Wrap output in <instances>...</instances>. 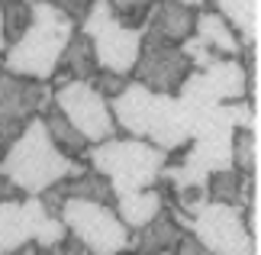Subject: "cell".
<instances>
[{"label": "cell", "instance_id": "1", "mask_svg": "<svg viewBox=\"0 0 261 255\" xmlns=\"http://www.w3.org/2000/svg\"><path fill=\"white\" fill-rule=\"evenodd\" d=\"M74 29L77 23L68 19L62 10H55L45 0H33V26L23 33L19 42H13L0 55V68L7 75L26 78V81H45L48 84Z\"/></svg>", "mask_w": 261, "mask_h": 255}, {"label": "cell", "instance_id": "2", "mask_svg": "<svg viewBox=\"0 0 261 255\" xmlns=\"http://www.w3.org/2000/svg\"><path fill=\"white\" fill-rule=\"evenodd\" d=\"M71 165L74 161L65 158L52 146L42 117H33L26 129L13 139V146L7 149L4 161H0V175L16 188L19 197H39L52 184L71 175Z\"/></svg>", "mask_w": 261, "mask_h": 255}, {"label": "cell", "instance_id": "3", "mask_svg": "<svg viewBox=\"0 0 261 255\" xmlns=\"http://www.w3.org/2000/svg\"><path fill=\"white\" fill-rule=\"evenodd\" d=\"M84 161L97 175L110 181L116 197L133 191H145L158 184V171L165 165V152L155 149L145 139H129V136H113L107 142L87 149Z\"/></svg>", "mask_w": 261, "mask_h": 255}, {"label": "cell", "instance_id": "4", "mask_svg": "<svg viewBox=\"0 0 261 255\" xmlns=\"http://www.w3.org/2000/svg\"><path fill=\"white\" fill-rule=\"evenodd\" d=\"M62 226L68 236H74L81 246H87L94 255H119L129 249L133 233L123 226L113 207L90 200H65L62 213H58Z\"/></svg>", "mask_w": 261, "mask_h": 255}, {"label": "cell", "instance_id": "5", "mask_svg": "<svg viewBox=\"0 0 261 255\" xmlns=\"http://www.w3.org/2000/svg\"><path fill=\"white\" fill-rule=\"evenodd\" d=\"M190 71H194V65L180 52V45L162 42V39L142 33V49H139V58L129 71V78L155 97H177Z\"/></svg>", "mask_w": 261, "mask_h": 255}, {"label": "cell", "instance_id": "6", "mask_svg": "<svg viewBox=\"0 0 261 255\" xmlns=\"http://www.w3.org/2000/svg\"><path fill=\"white\" fill-rule=\"evenodd\" d=\"M48 104H52V87L45 81H26L0 68V161L26 123L33 117H42Z\"/></svg>", "mask_w": 261, "mask_h": 255}, {"label": "cell", "instance_id": "7", "mask_svg": "<svg viewBox=\"0 0 261 255\" xmlns=\"http://www.w3.org/2000/svg\"><path fill=\"white\" fill-rule=\"evenodd\" d=\"M210 255H258V242L245 229L242 210L223 203H203L190 220V233Z\"/></svg>", "mask_w": 261, "mask_h": 255}, {"label": "cell", "instance_id": "8", "mask_svg": "<svg viewBox=\"0 0 261 255\" xmlns=\"http://www.w3.org/2000/svg\"><path fill=\"white\" fill-rule=\"evenodd\" d=\"M52 104L87 139V146H97V142H107V139L116 136V123L110 117V104L87 81H71V84L52 90Z\"/></svg>", "mask_w": 261, "mask_h": 255}, {"label": "cell", "instance_id": "9", "mask_svg": "<svg viewBox=\"0 0 261 255\" xmlns=\"http://www.w3.org/2000/svg\"><path fill=\"white\" fill-rule=\"evenodd\" d=\"M145 142H152L162 152H174L190 142V117L177 104V97H155L152 100V117H148Z\"/></svg>", "mask_w": 261, "mask_h": 255}, {"label": "cell", "instance_id": "10", "mask_svg": "<svg viewBox=\"0 0 261 255\" xmlns=\"http://www.w3.org/2000/svg\"><path fill=\"white\" fill-rule=\"evenodd\" d=\"M206 87L213 90L216 104H239V100H252L258 107V81H248V71L242 68L239 58H216L210 68L200 71Z\"/></svg>", "mask_w": 261, "mask_h": 255}, {"label": "cell", "instance_id": "11", "mask_svg": "<svg viewBox=\"0 0 261 255\" xmlns=\"http://www.w3.org/2000/svg\"><path fill=\"white\" fill-rule=\"evenodd\" d=\"M152 100H155V94H148L136 81H129L119 97L107 100L110 117H113V123H116V132H126L129 139H145L148 117H152Z\"/></svg>", "mask_w": 261, "mask_h": 255}, {"label": "cell", "instance_id": "12", "mask_svg": "<svg viewBox=\"0 0 261 255\" xmlns=\"http://www.w3.org/2000/svg\"><path fill=\"white\" fill-rule=\"evenodd\" d=\"M97 71L100 68H97V55H94V42H90L81 29H74L62 58H58V68H55L52 81H48V87L58 90V87L71 84V81H90Z\"/></svg>", "mask_w": 261, "mask_h": 255}, {"label": "cell", "instance_id": "13", "mask_svg": "<svg viewBox=\"0 0 261 255\" xmlns=\"http://www.w3.org/2000/svg\"><path fill=\"white\" fill-rule=\"evenodd\" d=\"M194 19H197V10L177 4V0H158L142 33L162 39V42L180 45L184 39L194 36Z\"/></svg>", "mask_w": 261, "mask_h": 255}, {"label": "cell", "instance_id": "14", "mask_svg": "<svg viewBox=\"0 0 261 255\" xmlns=\"http://www.w3.org/2000/svg\"><path fill=\"white\" fill-rule=\"evenodd\" d=\"M206 203H223V207H239L245 210V203L258 200V178H242L232 168L213 171L203 181Z\"/></svg>", "mask_w": 261, "mask_h": 255}, {"label": "cell", "instance_id": "15", "mask_svg": "<svg viewBox=\"0 0 261 255\" xmlns=\"http://www.w3.org/2000/svg\"><path fill=\"white\" fill-rule=\"evenodd\" d=\"M187 233L177 226L171 220V213L162 210L155 220H148L142 229L133 233V239H129V249L139 252V255H158V252H174L180 246V239H184Z\"/></svg>", "mask_w": 261, "mask_h": 255}, {"label": "cell", "instance_id": "16", "mask_svg": "<svg viewBox=\"0 0 261 255\" xmlns=\"http://www.w3.org/2000/svg\"><path fill=\"white\" fill-rule=\"evenodd\" d=\"M194 36H197L216 58H239V52H242L239 36L232 33V26H229L226 19L216 13V10H197Z\"/></svg>", "mask_w": 261, "mask_h": 255}, {"label": "cell", "instance_id": "17", "mask_svg": "<svg viewBox=\"0 0 261 255\" xmlns=\"http://www.w3.org/2000/svg\"><path fill=\"white\" fill-rule=\"evenodd\" d=\"M200 10H216L242 45H258V0H206Z\"/></svg>", "mask_w": 261, "mask_h": 255}, {"label": "cell", "instance_id": "18", "mask_svg": "<svg viewBox=\"0 0 261 255\" xmlns=\"http://www.w3.org/2000/svg\"><path fill=\"white\" fill-rule=\"evenodd\" d=\"M113 210H116V217L123 220V226L129 233H136V229H142L148 220H155L158 213L165 210V203H162L158 188H145V191H133V194L116 197Z\"/></svg>", "mask_w": 261, "mask_h": 255}, {"label": "cell", "instance_id": "19", "mask_svg": "<svg viewBox=\"0 0 261 255\" xmlns=\"http://www.w3.org/2000/svg\"><path fill=\"white\" fill-rule=\"evenodd\" d=\"M19 207H23V220H26V229H29V242H36V246H42V249H52L55 242L65 239L62 220L52 217V213L42 207V200H39V197H23V200H19Z\"/></svg>", "mask_w": 261, "mask_h": 255}, {"label": "cell", "instance_id": "20", "mask_svg": "<svg viewBox=\"0 0 261 255\" xmlns=\"http://www.w3.org/2000/svg\"><path fill=\"white\" fill-rule=\"evenodd\" d=\"M42 123H45V132H48V139H52V146L62 152L65 158H71V161H81L87 155V139L77 132L71 123L65 120V113L58 110L55 104H48L45 107V113H42Z\"/></svg>", "mask_w": 261, "mask_h": 255}, {"label": "cell", "instance_id": "21", "mask_svg": "<svg viewBox=\"0 0 261 255\" xmlns=\"http://www.w3.org/2000/svg\"><path fill=\"white\" fill-rule=\"evenodd\" d=\"M29 242L19 200H0V255H16Z\"/></svg>", "mask_w": 261, "mask_h": 255}, {"label": "cell", "instance_id": "22", "mask_svg": "<svg viewBox=\"0 0 261 255\" xmlns=\"http://www.w3.org/2000/svg\"><path fill=\"white\" fill-rule=\"evenodd\" d=\"M229 165L242 178H258V129H232Z\"/></svg>", "mask_w": 261, "mask_h": 255}, {"label": "cell", "instance_id": "23", "mask_svg": "<svg viewBox=\"0 0 261 255\" xmlns=\"http://www.w3.org/2000/svg\"><path fill=\"white\" fill-rule=\"evenodd\" d=\"M29 26H33V4H26V0H0V29H4L7 49L19 42Z\"/></svg>", "mask_w": 261, "mask_h": 255}, {"label": "cell", "instance_id": "24", "mask_svg": "<svg viewBox=\"0 0 261 255\" xmlns=\"http://www.w3.org/2000/svg\"><path fill=\"white\" fill-rule=\"evenodd\" d=\"M110 10H113L116 23L126 26V29H145L148 16H152V10L158 0H107Z\"/></svg>", "mask_w": 261, "mask_h": 255}, {"label": "cell", "instance_id": "25", "mask_svg": "<svg viewBox=\"0 0 261 255\" xmlns=\"http://www.w3.org/2000/svg\"><path fill=\"white\" fill-rule=\"evenodd\" d=\"M129 81H133L129 75H113V71H97V75L90 78L87 84L94 87V90H97V94L103 97V100H113V97H119V94L126 90V84H129Z\"/></svg>", "mask_w": 261, "mask_h": 255}, {"label": "cell", "instance_id": "26", "mask_svg": "<svg viewBox=\"0 0 261 255\" xmlns=\"http://www.w3.org/2000/svg\"><path fill=\"white\" fill-rule=\"evenodd\" d=\"M45 4H52L55 10H62L68 19L81 23V19L87 16V10H90V4H94V0H45Z\"/></svg>", "mask_w": 261, "mask_h": 255}, {"label": "cell", "instance_id": "27", "mask_svg": "<svg viewBox=\"0 0 261 255\" xmlns=\"http://www.w3.org/2000/svg\"><path fill=\"white\" fill-rule=\"evenodd\" d=\"M48 255H94V252H90L87 246H81L74 236H68V233H65V239L55 242V246L48 249Z\"/></svg>", "mask_w": 261, "mask_h": 255}, {"label": "cell", "instance_id": "28", "mask_svg": "<svg viewBox=\"0 0 261 255\" xmlns=\"http://www.w3.org/2000/svg\"><path fill=\"white\" fill-rule=\"evenodd\" d=\"M174 255H210V252L200 246L194 236H184V239H180V246L174 249Z\"/></svg>", "mask_w": 261, "mask_h": 255}, {"label": "cell", "instance_id": "29", "mask_svg": "<svg viewBox=\"0 0 261 255\" xmlns=\"http://www.w3.org/2000/svg\"><path fill=\"white\" fill-rule=\"evenodd\" d=\"M177 4H184V7H190V10H200L206 0H177Z\"/></svg>", "mask_w": 261, "mask_h": 255}, {"label": "cell", "instance_id": "30", "mask_svg": "<svg viewBox=\"0 0 261 255\" xmlns=\"http://www.w3.org/2000/svg\"><path fill=\"white\" fill-rule=\"evenodd\" d=\"M7 52V42H4V29H0V55Z\"/></svg>", "mask_w": 261, "mask_h": 255}, {"label": "cell", "instance_id": "31", "mask_svg": "<svg viewBox=\"0 0 261 255\" xmlns=\"http://www.w3.org/2000/svg\"><path fill=\"white\" fill-rule=\"evenodd\" d=\"M119 255H139V252H133V249H126V252H119Z\"/></svg>", "mask_w": 261, "mask_h": 255}, {"label": "cell", "instance_id": "32", "mask_svg": "<svg viewBox=\"0 0 261 255\" xmlns=\"http://www.w3.org/2000/svg\"><path fill=\"white\" fill-rule=\"evenodd\" d=\"M158 255H174V252H158Z\"/></svg>", "mask_w": 261, "mask_h": 255}, {"label": "cell", "instance_id": "33", "mask_svg": "<svg viewBox=\"0 0 261 255\" xmlns=\"http://www.w3.org/2000/svg\"><path fill=\"white\" fill-rule=\"evenodd\" d=\"M26 4H33V0H26Z\"/></svg>", "mask_w": 261, "mask_h": 255}]
</instances>
